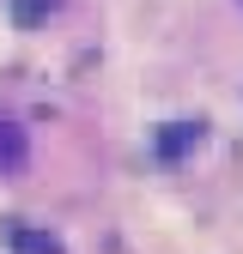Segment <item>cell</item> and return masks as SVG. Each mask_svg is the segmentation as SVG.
<instances>
[{"instance_id": "obj_1", "label": "cell", "mask_w": 243, "mask_h": 254, "mask_svg": "<svg viewBox=\"0 0 243 254\" xmlns=\"http://www.w3.org/2000/svg\"><path fill=\"white\" fill-rule=\"evenodd\" d=\"M24 157H30V139H24V127L0 121V176H18V170H24Z\"/></svg>"}, {"instance_id": "obj_3", "label": "cell", "mask_w": 243, "mask_h": 254, "mask_svg": "<svg viewBox=\"0 0 243 254\" xmlns=\"http://www.w3.org/2000/svg\"><path fill=\"white\" fill-rule=\"evenodd\" d=\"M6 236H12V248H18V254H61V242H55V236H37V230H24V224H12Z\"/></svg>"}, {"instance_id": "obj_4", "label": "cell", "mask_w": 243, "mask_h": 254, "mask_svg": "<svg viewBox=\"0 0 243 254\" xmlns=\"http://www.w3.org/2000/svg\"><path fill=\"white\" fill-rule=\"evenodd\" d=\"M55 12V0H12V18H18V30H30V24H43Z\"/></svg>"}, {"instance_id": "obj_5", "label": "cell", "mask_w": 243, "mask_h": 254, "mask_svg": "<svg viewBox=\"0 0 243 254\" xmlns=\"http://www.w3.org/2000/svg\"><path fill=\"white\" fill-rule=\"evenodd\" d=\"M237 6H243V0H237Z\"/></svg>"}, {"instance_id": "obj_2", "label": "cell", "mask_w": 243, "mask_h": 254, "mask_svg": "<svg viewBox=\"0 0 243 254\" xmlns=\"http://www.w3.org/2000/svg\"><path fill=\"white\" fill-rule=\"evenodd\" d=\"M195 145H201V127L195 121H170L164 133H158V157H164V164H176V157L195 151Z\"/></svg>"}]
</instances>
